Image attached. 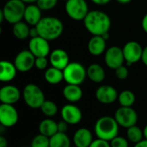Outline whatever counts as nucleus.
Listing matches in <instances>:
<instances>
[{"mask_svg":"<svg viewBox=\"0 0 147 147\" xmlns=\"http://www.w3.org/2000/svg\"><path fill=\"white\" fill-rule=\"evenodd\" d=\"M83 22L86 30L92 35H103L111 28L109 16L98 9L90 10Z\"/></svg>","mask_w":147,"mask_h":147,"instance_id":"1","label":"nucleus"},{"mask_svg":"<svg viewBox=\"0 0 147 147\" xmlns=\"http://www.w3.org/2000/svg\"><path fill=\"white\" fill-rule=\"evenodd\" d=\"M35 27L38 29L39 36L48 41L59 38L64 31V24L62 21L54 16L42 17Z\"/></svg>","mask_w":147,"mask_h":147,"instance_id":"2","label":"nucleus"},{"mask_svg":"<svg viewBox=\"0 0 147 147\" xmlns=\"http://www.w3.org/2000/svg\"><path fill=\"white\" fill-rule=\"evenodd\" d=\"M119 127L115 117L102 116L96 121L94 132L97 138L110 142L115 137L118 136Z\"/></svg>","mask_w":147,"mask_h":147,"instance_id":"3","label":"nucleus"},{"mask_svg":"<svg viewBox=\"0 0 147 147\" xmlns=\"http://www.w3.org/2000/svg\"><path fill=\"white\" fill-rule=\"evenodd\" d=\"M22 98L26 105L31 109H40L46 101L42 90L34 84H28L22 90Z\"/></svg>","mask_w":147,"mask_h":147,"instance_id":"4","label":"nucleus"},{"mask_svg":"<svg viewBox=\"0 0 147 147\" xmlns=\"http://www.w3.org/2000/svg\"><path fill=\"white\" fill-rule=\"evenodd\" d=\"M64 80L68 84H82L87 78V69L79 62H70L63 70Z\"/></svg>","mask_w":147,"mask_h":147,"instance_id":"5","label":"nucleus"},{"mask_svg":"<svg viewBox=\"0 0 147 147\" xmlns=\"http://www.w3.org/2000/svg\"><path fill=\"white\" fill-rule=\"evenodd\" d=\"M26 9L25 3L21 0H9L5 3L2 12L5 21L10 24H15L23 19L24 11Z\"/></svg>","mask_w":147,"mask_h":147,"instance_id":"6","label":"nucleus"},{"mask_svg":"<svg viewBox=\"0 0 147 147\" xmlns=\"http://www.w3.org/2000/svg\"><path fill=\"white\" fill-rule=\"evenodd\" d=\"M66 15L74 21H84L89 13V6L85 0H68L65 2Z\"/></svg>","mask_w":147,"mask_h":147,"instance_id":"7","label":"nucleus"},{"mask_svg":"<svg viewBox=\"0 0 147 147\" xmlns=\"http://www.w3.org/2000/svg\"><path fill=\"white\" fill-rule=\"evenodd\" d=\"M115 119L120 127L129 128L135 126L138 121V114L132 107H120L115 110Z\"/></svg>","mask_w":147,"mask_h":147,"instance_id":"8","label":"nucleus"},{"mask_svg":"<svg viewBox=\"0 0 147 147\" xmlns=\"http://www.w3.org/2000/svg\"><path fill=\"white\" fill-rule=\"evenodd\" d=\"M104 61L106 65L112 70H116L118 67L124 65L125 58L123 50L117 46H112L107 48L104 53Z\"/></svg>","mask_w":147,"mask_h":147,"instance_id":"9","label":"nucleus"},{"mask_svg":"<svg viewBox=\"0 0 147 147\" xmlns=\"http://www.w3.org/2000/svg\"><path fill=\"white\" fill-rule=\"evenodd\" d=\"M122 50H123L125 61L127 65L130 66L141 60L144 48L141 47V45L139 42L135 40H131L124 45Z\"/></svg>","mask_w":147,"mask_h":147,"instance_id":"10","label":"nucleus"},{"mask_svg":"<svg viewBox=\"0 0 147 147\" xmlns=\"http://www.w3.org/2000/svg\"><path fill=\"white\" fill-rule=\"evenodd\" d=\"M20 72L29 71L35 65V57L29 50H22L19 52L13 62Z\"/></svg>","mask_w":147,"mask_h":147,"instance_id":"11","label":"nucleus"},{"mask_svg":"<svg viewBox=\"0 0 147 147\" xmlns=\"http://www.w3.org/2000/svg\"><path fill=\"white\" fill-rule=\"evenodd\" d=\"M18 121V112L14 105L1 103L0 124L5 127H11Z\"/></svg>","mask_w":147,"mask_h":147,"instance_id":"12","label":"nucleus"},{"mask_svg":"<svg viewBox=\"0 0 147 147\" xmlns=\"http://www.w3.org/2000/svg\"><path fill=\"white\" fill-rule=\"evenodd\" d=\"M28 50L34 55L35 58L47 57L51 53L49 41L40 36L30 39L28 42Z\"/></svg>","mask_w":147,"mask_h":147,"instance_id":"13","label":"nucleus"},{"mask_svg":"<svg viewBox=\"0 0 147 147\" xmlns=\"http://www.w3.org/2000/svg\"><path fill=\"white\" fill-rule=\"evenodd\" d=\"M60 114L62 120L67 122L69 125H77L81 121L83 118L81 109L74 103L70 102L62 107Z\"/></svg>","mask_w":147,"mask_h":147,"instance_id":"14","label":"nucleus"},{"mask_svg":"<svg viewBox=\"0 0 147 147\" xmlns=\"http://www.w3.org/2000/svg\"><path fill=\"white\" fill-rule=\"evenodd\" d=\"M118 92L111 85L103 84L99 86L96 90V100L102 104H111L118 100Z\"/></svg>","mask_w":147,"mask_h":147,"instance_id":"15","label":"nucleus"},{"mask_svg":"<svg viewBox=\"0 0 147 147\" xmlns=\"http://www.w3.org/2000/svg\"><path fill=\"white\" fill-rule=\"evenodd\" d=\"M49 62L51 66L64 70L70 64V57L67 52L62 48H56L49 54Z\"/></svg>","mask_w":147,"mask_h":147,"instance_id":"16","label":"nucleus"},{"mask_svg":"<svg viewBox=\"0 0 147 147\" xmlns=\"http://www.w3.org/2000/svg\"><path fill=\"white\" fill-rule=\"evenodd\" d=\"M21 97L19 89L12 84H7L0 89V102L4 104L14 105Z\"/></svg>","mask_w":147,"mask_h":147,"instance_id":"17","label":"nucleus"},{"mask_svg":"<svg viewBox=\"0 0 147 147\" xmlns=\"http://www.w3.org/2000/svg\"><path fill=\"white\" fill-rule=\"evenodd\" d=\"M106 41L107 40H105L102 35H92V37L89 40L87 45L89 53L95 57L105 53L107 50Z\"/></svg>","mask_w":147,"mask_h":147,"instance_id":"18","label":"nucleus"},{"mask_svg":"<svg viewBox=\"0 0 147 147\" xmlns=\"http://www.w3.org/2000/svg\"><path fill=\"white\" fill-rule=\"evenodd\" d=\"M93 140L92 133L85 127L78 129L72 137L73 144L76 147H90Z\"/></svg>","mask_w":147,"mask_h":147,"instance_id":"19","label":"nucleus"},{"mask_svg":"<svg viewBox=\"0 0 147 147\" xmlns=\"http://www.w3.org/2000/svg\"><path fill=\"white\" fill-rule=\"evenodd\" d=\"M41 11L42 10L38 7L36 3L28 4V6H26L24 11V16H23L24 22H26L29 26H33V27L36 26L42 18Z\"/></svg>","mask_w":147,"mask_h":147,"instance_id":"20","label":"nucleus"},{"mask_svg":"<svg viewBox=\"0 0 147 147\" xmlns=\"http://www.w3.org/2000/svg\"><path fill=\"white\" fill-rule=\"evenodd\" d=\"M0 80L5 83L12 81L18 71L15 64L8 60H2L0 62Z\"/></svg>","mask_w":147,"mask_h":147,"instance_id":"21","label":"nucleus"},{"mask_svg":"<svg viewBox=\"0 0 147 147\" xmlns=\"http://www.w3.org/2000/svg\"><path fill=\"white\" fill-rule=\"evenodd\" d=\"M63 96L65 99L70 103H75L82 99L83 90L80 85L67 84L63 89Z\"/></svg>","mask_w":147,"mask_h":147,"instance_id":"22","label":"nucleus"},{"mask_svg":"<svg viewBox=\"0 0 147 147\" xmlns=\"http://www.w3.org/2000/svg\"><path fill=\"white\" fill-rule=\"evenodd\" d=\"M106 74L103 67L99 64H91L87 68V78H90V81L99 84L103 82L105 79Z\"/></svg>","mask_w":147,"mask_h":147,"instance_id":"23","label":"nucleus"},{"mask_svg":"<svg viewBox=\"0 0 147 147\" xmlns=\"http://www.w3.org/2000/svg\"><path fill=\"white\" fill-rule=\"evenodd\" d=\"M38 129L40 134L51 138L58 133V123L51 118H47L40 122Z\"/></svg>","mask_w":147,"mask_h":147,"instance_id":"24","label":"nucleus"},{"mask_svg":"<svg viewBox=\"0 0 147 147\" xmlns=\"http://www.w3.org/2000/svg\"><path fill=\"white\" fill-rule=\"evenodd\" d=\"M44 78L50 84H58L64 80V73L62 70L51 66L45 70Z\"/></svg>","mask_w":147,"mask_h":147,"instance_id":"25","label":"nucleus"},{"mask_svg":"<svg viewBox=\"0 0 147 147\" xmlns=\"http://www.w3.org/2000/svg\"><path fill=\"white\" fill-rule=\"evenodd\" d=\"M49 147H71V140L65 133H56L49 138Z\"/></svg>","mask_w":147,"mask_h":147,"instance_id":"26","label":"nucleus"},{"mask_svg":"<svg viewBox=\"0 0 147 147\" xmlns=\"http://www.w3.org/2000/svg\"><path fill=\"white\" fill-rule=\"evenodd\" d=\"M29 25L26 22L21 21L13 24L12 32L14 36L18 40H25L29 37Z\"/></svg>","mask_w":147,"mask_h":147,"instance_id":"27","label":"nucleus"},{"mask_svg":"<svg viewBox=\"0 0 147 147\" xmlns=\"http://www.w3.org/2000/svg\"><path fill=\"white\" fill-rule=\"evenodd\" d=\"M118 102L121 107H132L135 102V95L133 91L125 90L119 94Z\"/></svg>","mask_w":147,"mask_h":147,"instance_id":"28","label":"nucleus"},{"mask_svg":"<svg viewBox=\"0 0 147 147\" xmlns=\"http://www.w3.org/2000/svg\"><path fill=\"white\" fill-rule=\"evenodd\" d=\"M127 137L129 142L137 144L138 142L141 141L144 138L143 130H141L138 126H133L127 130Z\"/></svg>","mask_w":147,"mask_h":147,"instance_id":"29","label":"nucleus"},{"mask_svg":"<svg viewBox=\"0 0 147 147\" xmlns=\"http://www.w3.org/2000/svg\"><path fill=\"white\" fill-rule=\"evenodd\" d=\"M42 112V114L47 116V118H51L57 115L58 113V106L57 104L50 100H46L43 104L41 105L40 109Z\"/></svg>","mask_w":147,"mask_h":147,"instance_id":"30","label":"nucleus"},{"mask_svg":"<svg viewBox=\"0 0 147 147\" xmlns=\"http://www.w3.org/2000/svg\"><path fill=\"white\" fill-rule=\"evenodd\" d=\"M30 147H49V138L39 134L33 138Z\"/></svg>","mask_w":147,"mask_h":147,"instance_id":"31","label":"nucleus"},{"mask_svg":"<svg viewBox=\"0 0 147 147\" xmlns=\"http://www.w3.org/2000/svg\"><path fill=\"white\" fill-rule=\"evenodd\" d=\"M59 0H38L36 4L41 10H50L56 7Z\"/></svg>","mask_w":147,"mask_h":147,"instance_id":"32","label":"nucleus"},{"mask_svg":"<svg viewBox=\"0 0 147 147\" xmlns=\"http://www.w3.org/2000/svg\"><path fill=\"white\" fill-rule=\"evenodd\" d=\"M111 147H129V141L122 136H116L110 141Z\"/></svg>","mask_w":147,"mask_h":147,"instance_id":"33","label":"nucleus"},{"mask_svg":"<svg viewBox=\"0 0 147 147\" xmlns=\"http://www.w3.org/2000/svg\"><path fill=\"white\" fill-rule=\"evenodd\" d=\"M48 63L49 59H47V57H37L35 58V65L34 66L40 70V71H43V70H47L48 67Z\"/></svg>","mask_w":147,"mask_h":147,"instance_id":"34","label":"nucleus"},{"mask_svg":"<svg viewBox=\"0 0 147 147\" xmlns=\"http://www.w3.org/2000/svg\"><path fill=\"white\" fill-rule=\"evenodd\" d=\"M115 72L116 78H119L120 80H124V79L127 78L128 74H129V71H128L127 66H126L124 65L118 67L116 70H115Z\"/></svg>","mask_w":147,"mask_h":147,"instance_id":"35","label":"nucleus"},{"mask_svg":"<svg viewBox=\"0 0 147 147\" xmlns=\"http://www.w3.org/2000/svg\"><path fill=\"white\" fill-rule=\"evenodd\" d=\"M90 147H111L110 146V142L107 141L102 139H96L92 141Z\"/></svg>","mask_w":147,"mask_h":147,"instance_id":"36","label":"nucleus"},{"mask_svg":"<svg viewBox=\"0 0 147 147\" xmlns=\"http://www.w3.org/2000/svg\"><path fill=\"white\" fill-rule=\"evenodd\" d=\"M68 126H69V124L67 122H65V121H61L58 122V132L66 134V132L68 130Z\"/></svg>","mask_w":147,"mask_h":147,"instance_id":"37","label":"nucleus"},{"mask_svg":"<svg viewBox=\"0 0 147 147\" xmlns=\"http://www.w3.org/2000/svg\"><path fill=\"white\" fill-rule=\"evenodd\" d=\"M39 36V32H38V29L37 28L34 26L33 28H30V31H29V37L31 38H34V37H37Z\"/></svg>","mask_w":147,"mask_h":147,"instance_id":"38","label":"nucleus"},{"mask_svg":"<svg viewBox=\"0 0 147 147\" xmlns=\"http://www.w3.org/2000/svg\"><path fill=\"white\" fill-rule=\"evenodd\" d=\"M141 28L147 34V13L143 16L141 21Z\"/></svg>","mask_w":147,"mask_h":147,"instance_id":"39","label":"nucleus"},{"mask_svg":"<svg viewBox=\"0 0 147 147\" xmlns=\"http://www.w3.org/2000/svg\"><path fill=\"white\" fill-rule=\"evenodd\" d=\"M141 61L142 63L147 67V46L144 48L143 50V53H142V58H141Z\"/></svg>","mask_w":147,"mask_h":147,"instance_id":"40","label":"nucleus"},{"mask_svg":"<svg viewBox=\"0 0 147 147\" xmlns=\"http://www.w3.org/2000/svg\"><path fill=\"white\" fill-rule=\"evenodd\" d=\"M90 1L97 5H105L107 3H109L111 0H90Z\"/></svg>","mask_w":147,"mask_h":147,"instance_id":"41","label":"nucleus"},{"mask_svg":"<svg viewBox=\"0 0 147 147\" xmlns=\"http://www.w3.org/2000/svg\"><path fill=\"white\" fill-rule=\"evenodd\" d=\"M134 147H147V140L143 139L141 141L138 142L137 144H134Z\"/></svg>","mask_w":147,"mask_h":147,"instance_id":"42","label":"nucleus"},{"mask_svg":"<svg viewBox=\"0 0 147 147\" xmlns=\"http://www.w3.org/2000/svg\"><path fill=\"white\" fill-rule=\"evenodd\" d=\"M8 146V141L3 136H0V147Z\"/></svg>","mask_w":147,"mask_h":147,"instance_id":"43","label":"nucleus"},{"mask_svg":"<svg viewBox=\"0 0 147 147\" xmlns=\"http://www.w3.org/2000/svg\"><path fill=\"white\" fill-rule=\"evenodd\" d=\"M21 1H22L25 4H26V3H28V4H32V3H36V2H37L38 0H21Z\"/></svg>","mask_w":147,"mask_h":147,"instance_id":"44","label":"nucleus"},{"mask_svg":"<svg viewBox=\"0 0 147 147\" xmlns=\"http://www.w3.org/2000/svg\"><path fill=\"white\" fill-rule=\"evenodd\" d=\"M116 1L122 4H127V3H129L130 2H132V0H116Z\"/></svg>","mask_w":147,"mask_h":147,"instance_id":"45","label":"nucleus"},{"mask_svg":"<svg viewBox=\"0 0 147 147\" xmlns=\"http://www.w3.org/2000/svg\"><path fill=\"white\" fill-rule=\"evenodd\" d=\"M143 134H144V139L147 140V125L143 129Z\"/></svg>","mask_w":147,"mask_h":147,"instance_id":"46","label":"nucleus"},{"mask_svg":"<svg viewBox=\"0 0 147 147\" xmlns=\"http://www.w3.org/2000/svg\"><path fill=\"white\" fill-rule=\"evenodd\" d=\"M102 37H103V39L105 40H108L109 39V33H106V34H104L103 35H102Z\"/></svg>","mask_w":147,"mask_h":147,"instance_id":"47","label":"nucleus"},{"mask_svg":"<svg viewBox=\"0 0 147 147\" xmlns=\"http://www.w3.org/2000/svg\"><path fill=\"white\" fill-rule=\"evenodd\" d=\"M60 1H65V2H66V1H68V0H60Z\"/></svg>","mask_w":147,"mask_h":147,"instance_id":"48","label":"nucleus"},{"mask_svg":"<svg viewBox=\"0 0 147 147\" xmlns=\"http://www.w3.org/2000/svg\"><path fill=\"white\" fill-rule=\"evenodd\" d=\"M75 147H76V146H75Z\"/></svg>","mask_w":147,"mask_h":147,"instance_id":"49","label":"nucleus"}]
</instances>
